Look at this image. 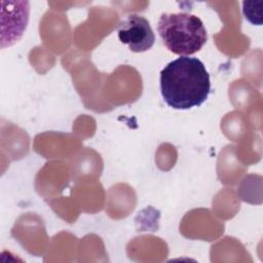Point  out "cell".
<instances>
[{
    "mask_svg": "<svg viewBox=\"0 0 263 263\" xmlns=\"http://www.w3.org/2000/svg\"><path fill=\"white\" fill-rule=\"evenodd\" d=\"M159 81L164 102L174 109L198 107L211 91L210 74L204 64L193 57H180L166 64Z\"/></svg>",
    "mask_w": 263,
    "mask_h": 263,
    "instance_id": "6da1fadb",
    "label": "cell"
},
{
    "mask_svg": "<svg viewBox=\"0 0 263 263\" xmlns=\"http://www.w3.org/2000/svg\"><path fill=\"white\" fill-rule=\"evenodd\" d=\"M157 32L166 48L181 57L199 51L208 40L202 21L191 13H162L158 20Z\"/></svg>",
    "mask_w": 263,
    "mask_h": 263,
    "instance_id": "7a4b0ae2",
    "label": "cell"
},
{
    "mask_svg": "<svg viewBox=\"0 0 263 263\" xmlns=\"http://www.w3.org/2000/svg\"><path fill=\"white\" fill-rule=\"evenodd\" d=\"M118 39L134 52L149 50L155 41V35L148 20L140 14L126 15L116 28Z\"/></svg>",
    "mask_w": 263,
    "mask_h": 263,
    "instance_id": "3957f363",
    "label": "cell"
},
{
    "mask_svg": "<svg viewBox=\"0 0 263 263\" xmlns=\"http://www.w3.org/2000/svg\"><path fill=\"white\" fill-rule=\"evenodd\" d=\"M28 1H1V47L10 46L21 39L29 21Z\"/></svg>",
    "mask_w": 263,
    "mask_h": 263,
    "instance_id": "277c9868",
    "label": "cell"
},
{
    "mask_svg": "<svg viewBox=\"0 0 263 263\" xmlns=\"http://www.w3.org/2000/svg\"><path fill=\"white\" fill-rule=\"evenodd\" d=\"M242 13L251 24L262 25L263 20V1H243Z\"/></svg>",
    "mask_w": 263,
    "mask_h": 263,
    "instance_id": "5b68a950",
    "label": "cell"
}]
</instances>
